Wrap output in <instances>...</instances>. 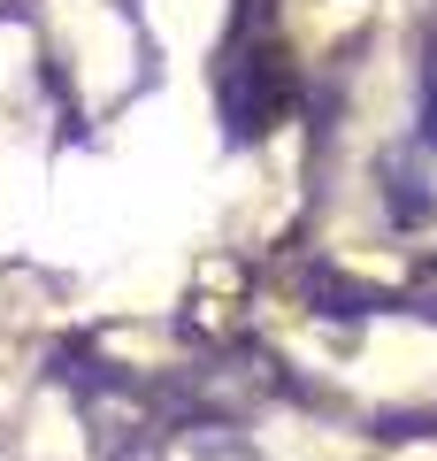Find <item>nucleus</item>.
Returning <instances> with one entry per match:
<instances>
[{"instance_id":"obj_1","label":"nucleus","mask_w":437,"mask_h":461,"mask_svg":"<svg viewBox=\"0 0 437 461\" xmlns=\"http://www.w3.org/2000/svg\"><path fill=\"white\" fill-rule=\"evenodd\" d=\"M430 208H437V193H430V177H422V162L406 169V154H399V162H391V215H399V223H422Z\"/></svg>"}]
</instances>
